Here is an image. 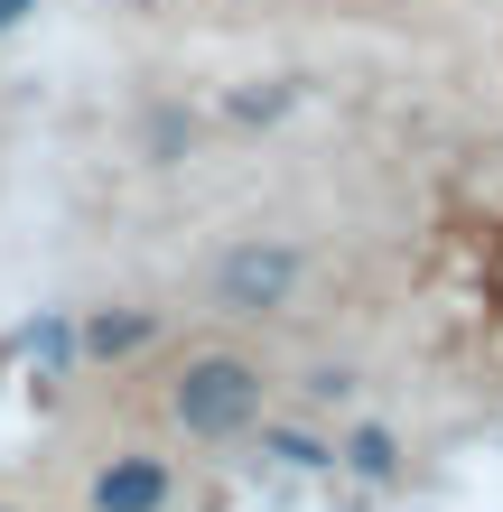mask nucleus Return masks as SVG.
<instances>
[{
    "mask_svg": "<svg viewBox=\"0 0 503 512\" xmlns=\"http://www.w3.org/2000/svg\"><path fill=\"white\" fill-rule=\"evenodd\" d=\"M252 410H261V373L243 354H205V364H187V382H177V419H187L196 438H233Z\"/></svg>",
    "mask_w": 503,
    "mask_h": 512,
    "instance_id": "f257e3e1",
    "label": "nucleus"
},
{
    "mask_svg": "<svg viewBox=\"0 0 503 512\" xmlns=\"http://www.w3.org/2000/svg\"><path fill=\"white\" fill-rule=\"evenodd\" d=\"M289 280H299V252H280V243H243V252H224L215 298H224V308H280Z\"/></svg>",
    "mask_w": 503,
    "mask_h": 512,
    "instance_id": "f03ea898",
    "label": "nucleus"
},
{
    "mask_svg": "<svg viewBox=\"0 0 503 512\" xmlns=\"http://www.w3.org/2000/svg\"><path fill=\"white\" fill-rule=\"evenodd\" d=\"M168 503V466L159 457H122L94 475V512H159Z\"/></svg>",
    "mask_w": 503,
    "mask_h": 512,
    "instance_id": "7ed1b4c3",
    "label": "nucleus"
},
{
    "mask_svg": "<svg viewBox=\"0 0 503 512\" xmlns=\"http://www.w3.org/2000/svg\"><path fill=\"white\" fill-rule=\"evenodd\" d=\"M84 345H94V354H131V345H150V317H94Z\"/></svg>",
    "mask_w": 503,
    "mask_h": 512,
    "instance_id": "20e7f679",
    "label": "nucleus"
},
{
    "mask_svg": "<svg viewBox=\"0 0 503 512\" xmlns=\"http://www.w3.org/2000/svg\"><path fill=\"white\" fill-rule=\"evenodd\" d=\"M345 466L354 475H392V438H382V429H354L345 438Z\"/></svg>",
    "mask_w": 503,
    "mask_h": 512,
    "instance_id": "39448f33",
    "label": "nucleus"
},
{
    "mask_svg": "<svg viewBox=\"0 0 503 512\" xmlns=\"http://www.w3.org/2000/svg\"><path fill=\"white\" fill-rule=\"evenodd\" d=\"M271 457H280V466H327V447H317V438H289V429H280V438H271Z\"/></svg>",
    "mask_w": 503,
    "mask_h": 512,
    "instance_id": "423d86ee",
    "label": "nucleus"
},
{
    "mask_svg": "<svg viewBox=\"0 0 503 512\" xmlns=\"http://www.w3.org/2000/svg\"><path fill=\"white\" fill-rule=\"evenodd\" d=\"M28 10H38V0H0V28H19Z\"/></svg>",
    "mask_w": 503,
    "mask_h": 512,
    "instance_id": "0eeeda50",
    "label": "nucleus"
}]
</instances>
